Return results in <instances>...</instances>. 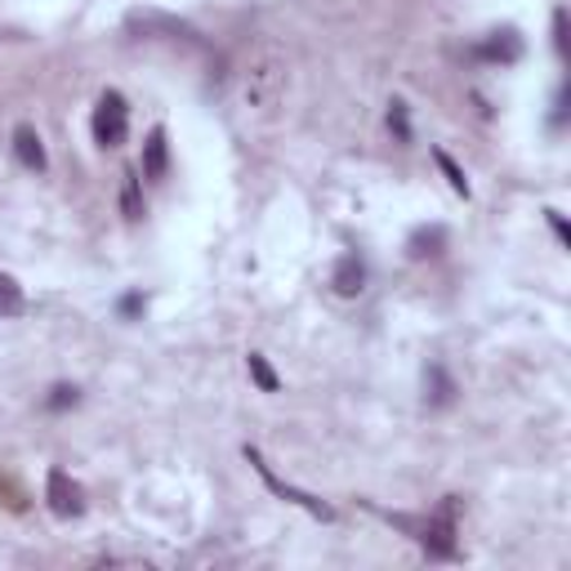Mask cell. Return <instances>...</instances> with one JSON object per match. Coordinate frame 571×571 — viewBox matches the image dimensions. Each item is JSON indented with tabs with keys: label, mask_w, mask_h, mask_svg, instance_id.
Listing matches in <instances>:
<instances>
[{
	"label": "cell",
	"mask_w": 571,
	"mask_h": 571,
	"mask_svg": "<svg viewBox=\"0 0 571 571\" xmlns=\"http://www.w3.org/2000/svg\"><path fill=\"white\" fill-rule=\"evenodd\" d=\"M89 130H94V144L98 148H121L130 139V103L121 89H103L98 103H94V117H89Z\"/></svg>",
	"instance_id": "6da1fadb"
},
{
	"label": "cell",
	"mask_w": 571,
	"mask_h": 571,
	"mask_svg": "<svg viewBox=\"0 0 571 571\" xmlns=\"http://www.w3.org/2000/svg\"><path fill=\"white\" fill-rule=\"evenodd\" d=\"M455 509H461V500L446 496V500L420 522V544H424L433 558H455V553H461V544H455Z\"/></svg>",
	"instance_id": "7a4b0ae2"
},
{
	"label": "cell",
	"mask_w": 571,
	"mask_h": 571,
	"mask_svg": "<svg viewBox=\"0 0 571 571\" xmlns=\"http://www.w3.org/2000/svg\"><path fill=\"white\" fill-rule=\"evenodd\" d=\"M282 85H286L282 63H277L273 54H264V59H255V63L246 67V85H242V94H246V103H251V107H273V103L282 98Z\"/></svg>",
	"instance_id": "3957f363"
},
{
	"label": "cell",
	"mask_w": 571,
	"mask_h": 571,
	"mask_svg": "<svg viewBox=\"0 0 571 571\" xmlns=\"http://www.w3.org/2000/svg\"><path fill=\"white\" fill-rule=\"evenodd\" d=\"M126 28H130V32H144V36H152V41H188V45L201 41L188 23H179V19H170V14H157V10H135V14L126 19Z\"/></svg>",
	"instance_id": "277c9868"
},
{
	"label": "cell",
	"mask_w": 571,
	"mask_h": 571,
	"mask_svg": "<svg viewBox=\"0 0 571 571\" xmlns=\"http://www.w3.org/2000/svg\"><path fill=\"white\" fill-rule=\"evenodd\" d=\"M45 500H50V509H54L59 518H81V514H85V487H81L67 469H50V478H45Z\"/></svg>",
	"instance_id": "5b68a950"
},
{
	"label": "cell",
	"mask_w": 571,
	"mask_h": 571,
	"mask_svg": "<svg viewBox=\"0 0 571 571\" xmlns=\"http://www.w3.org/2000/svg\"><path fill=\"white\" fill-rule=\"evenodd\" d=\"M246 461L255 465V474H260V478H264V483H268V487H273V491H277L282 500H295V505H304V509H308L313 518H321V522H330V518H335V514H330V509H326L321 500H313V496H304V491H295V487H286V483H282V478H277V474H273V469L264 465V455H260L255 446H246Z\"/></svg>",
	"instance_id": "8992f818"
},
{
	"label": "cell",
	"mask_w": 571,
	"mask_h": 571,
	"mask_svg": "<svg viewBox=\"0 0 571 571\" xmlns=\"http://www.w3.org/2000/svg\"><path fill=\"white\" fill-rule=\"evenodd\" d=\"M474 59L509 67V63H518V59H522V36H518L514 28H505V32H491L487 41H478V45H474Z\"/></svg>",
	"instance_id": "52a82bcc"
},
{
	"label": "cell",
	"mask_w": 571,
	"mask_h": 571,
	"mask_svg": "<svg viewBox=\"0 0 571 571\" xmlns=\"http://www.w3.org/2000/svg\"><path fill=\"white\" fill-rule=\"evenodd\" d=\"M330 286H335V295H345V299L362 295V286H367V264H362L358 251L339 255V264H335V273H330Z\"/></svg>",
	"instance_id": "ba28073f"
},
{
	"label": "cell",
	"mask_w": 571,
	"mask_h": 571,
	"mask_svg": "<svg viewBox=\"0 0 571 571\" xmlns=\"http://www.w3.org/2000/svg\"><path fill=\"white\" fill-rule=\"evenodd\" d=\"M14 157H19L28 170H36V175L50 166V157H45V144H41V135H36L32 126H19V130H14Z\"/></svg>",
	"instance_id": "9c48e42d"
},
{
	"label": "cell",
	"mask_w": 571,
	"mask_h": 571,
	"mask_svg": "<svg viewBox=\"0 0 571 571\" xmlns=\"http://www.w3.org/2000/svg\"><path fill=\"white\" fill-rule=\"evenodd\" d=\"M166 170H170V144H166V130L152 126L148 144H144V175L148 179H166Z\"/></svg>",
	"instance_id": "30bf717a"
},
{
	"label": "cell",
	"mask_w": 571,
	"mask_h": 571,
	"mask_svg": "<svg viewBox=\"0 0 571 571\" xmlns=\"http://www.w3.org/2000/svg\"><path fill=\"white\" fill-rule=\"evenodd\" d=\"M442 246H446V228L442 223H429V228H415V233H411L406 255L411 260H433V255H442Z\"/></svg>",
	"instance_id": "8fae6325"
},
{
	"label": "cell",
	"mask_w": 571,
	"mask_h": 571,
	"mask_svg": "<svg viewBox=\"0 0 571 571\" xmlns=\"http://www.w3.org/2000/svg\"><path fill=\"white\" fill-rule=\"evenodd\" d=\"M19 313H23V286L10 273H0V317H19Z\"/></svg>",
	"instance_id": "7c38bea8"
},
{
	"label": "cell",
	"mask_w": 571,
	"mask_h": 571,
	"mask_svg": "<svg viewBox=\"0 0 571 571\" xmlns=\"http://www.w3.org/2000/svg\"><path fill=\"white\" fill-rule=\"evenodd\" d=\"M429 380H433V393H429V402H433V406H451V398H455V384H451V376H446L442 367H433V371H429Z\"/></svg>",
	"instance_id": "4fadbf2b"
},
{
	"label": "cell",
	"mask_w": 571,
	"mask_h": 571,
	"mask_svg": "<svg viewBox=\"0 0 571 571\" xmlns=\"http://www.w3.org/2000/svg\"><path fill=\"white\" fill-rule=\"evenodd\" d=\"M121 205H126V219H144V197H139V179H135V170H126Z\"/></svg>",
	"instance_id": "5bb4252c"
},
{
	"label": "cell",
	"mask_w": 571,
	"mask_h": 571,
	"mask_svg": "<svg viewBox=\"0 0 571 571\" xmlns=\"http://www.w3.org/2000/svg\"><path fill=\"white\" fill-rule=\"evenodd\" d=\"M437 166H442V175L451 179V188H455V192L469 197V179H465V170H461V166L451 161V152H437Z\"/></svg>",
	"instance_id": "9a60e30c"
},
{
	"label": "cell",
	"mask_w": 571,
	"mask_h": 571,
	"mask_svg": "<svg viewBox=\"0 0 571 571\" xmlns=\"http://www.w3.org/2000/svg\"><path fill=\"white\" fill-rule=\"evenodd\" d=\"M251 376H255V384H260L264 393H277V376H273V367H268L260 353H251Z\"/></svg>",
	"instance_id": "2e32d148"
},
{
	"label": "cell",
	"mask_w": 571,
	"mask_h": 571,
	"mask_svg": "<svg viewBox=\"0 0 571 571\" xmlns=\"http://www.w3.org/2000/svg\"><path fill=\"white\" fill-rule=\"evenodd\" d=\"M50 411H67V406H76V389L72 384H59V389H50V402H45Z\"/></svg>",
	"instance_id": "e0dca14e"
},
{
	"label": "cell",
	"mask_w": 571,
	"mask_h": 571,
	"mask_svg": "<svg viewBox=\"0 0 571 571\" xmlns=\"http://www.w3.org/2000/svg\"><path fill=\"white\" fill-rule=\"evenodd\" d=\"M389 126L398 130V139H411V121H406V103H393V107H389Z\"/></svg>",
	"instance_id": "ac0fdd59"
},
{
	"label": "cell",
	"mask_w": 571,
	"mask_h": 571,
	"mask_svg": "<svg viewBox=\"0 0 571 571\" xmlns=\"http://www.w3.org/2000/svg\"><path fill=\"white\" fill-rule=\"evenodd\" d=\"M553 50L567 59V10H558V14H553Z\"/></svg>",
	"instance_id": "d6986e66"
},
{
	"label": "cell",
	"mask_w": 571,
	"mask_h": 571,
	"mask_svg": "<svg viewBox=\"0 0 571 571\" xmlns=\"http://www.w3.org/2000/svg\"><path fill=\"white\" fill-rule=\"evenodd\" d=\"M549 223H553V233H558V242L567 246V242H571V233H567V223H562V214H558V210H549Z\"/></svg>",
	"instance_id": "ffe728a7"
},
{
	"label": "cell",
	"mask_w": 571,
	"mask_h": 571,
	"mask_svg": "<svg viewBox=\"0 0 571 571\" xmlns=\"http://www.w3.org/2000/svg\"><path fill=\"white\" fill-rule=\"evenodd\" d=\"M139 308H144V295H126V299H121V313H126V317H135Z\"/></svg>",
	"instance_id": "44dd1931"
}]
</instances>
